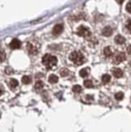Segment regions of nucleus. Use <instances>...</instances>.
Wrapping results in <instances>:
<instances>
[{"mask_svg": "<svg viewBox=\"0 0 131 132\" xmlns=\"http://www.w3.org/2000/svg\"><path fill=\"white\" fill-rule=\"evenodd\" d=\"M58 63V60L54 55H51L50 54H46L42 58V64L46 66L47 69H52Z\"/></svg>", "mask_w": 131, "mask_h": 132, "instance_id": "1", "label": "nucleus"}, {"mask_svg": "<svg viewBox=\"0 0 131 132\" xmlns=\"http://www.w3.org/2000/svg\"><path fill=\"white\" fill-rule=\"evenodd\" d=\"M69 60L75 65H81L85 63L86 59L84 55L79 51H73L69 55Z\"/></svg>", "mask_w": 131, "mask_h": 132, "instance_id": "2", "label": "nucleus"}, {"mask_svg": "<svg viewBox=\"0 0 131 132\" xmlns=\"http://www.w3.org/2000/svg\"><path fill=\"white\" fill-rule=\"evenodd\" d=\"M76 33L78 36L85 37V38H88V37L91 36V31H90L88 27H86L85 26H80L78 28H77Z\"/></svg>", "mask_w": 131, "mask_h": 132, "instance_id": "3", "label": "nucleus"}, {"mask_svg": "<svg viewBox=\"0 0 131 132\" xmlns=\"http://www.w3.org/2000/svg\"><path fill=\"white\" fill-rule=\"evenodd\" d=\"M125 52H119L117 55H116V56L114 57L113 59V62L114 64H120L122 61H124L125 60Z\"/></svg>", "mask_w": 131, "mask_h": 132, "instance_id": "4", "label": "nucleus"}, {"mask_svg": "<svg viewBox=\"0 0 131 132\" xmlns=\"http://www.w3.org/2000/svg\"><path fill=\"white\" fill-rule=\"evenodd\" d=\"M27 49L31 55H36L38 53V46H36V45H35L32 43L28 42L27 45Z\"/></svg>", "mask_w": 131, "mask_h": 132, "instance_id": "5", "label": "nucleus"}, {"mask_svg": "<svg viewBox=\"0 0 131 132\" xmlns=\"http://www.w3.org/2000/svg\"><path fill=\"white\" fill-rule=\"evenodd\" d=\"M21 45H22V43L18 39H13L10 43V48L13 49V50L19 49L20 47H21Z\"/></svg>", "mask_w": 131, "mask_h": 132, "instance_id": "6", "label": "nucleus"}, {"mask_svg": "<svg viewBox=\"0 0 131 132\" xmlns=\"http://www.w3.org/2000/svg\"><path fill=\"white\" fill-rule=\"evenodd\" d=\"M63 30H64V27L61 24H58V25H56V26H55V27L53 28L52 33L54 35H59L60 33L63 31Z\"/></svg>", "mask_w": 131, "mask_h": 132, "instance_id": "7", "label": "nucleus"}, {"mask_svg": "<svg viewBox=\"0 0 131 132\" xmlns=\"http://www.w3.org/2000/svg\"><path fill=\"white\" fill-rule=\"evenodd\" d=\"M111 72L113 73V76L115 78H121L123 76V72H122V70L120 69H119V68H113L111 69Z\"/></svg>", "mask_w": 131, "mask_h": 132, "instance_id": "8", "label": "nucleus"}, {"mask_svg": "<svg viewBox=\"0 0 131 132\" xmlns=\"http://www.w3.org/2000/svg\"><path fill=\"white\" fill-rule=\"evenodd\" d=\"M112 32H113V30H112L111 27L106 26L103 28V30H102V35L105 36H110L112 34Z\"/></svg>", "mask_w": 131, "mask_h": 132, "instance_id": "9", "label": "nucleus"}, {"mask_svg": "<svg viewBox=\"0 0 131 132\" xmlns=\"http://www.w3.org/2000/svg\"><path fill=\"white\" fill-rule=\"evenodd\" d=\"M104 55L106 57H107V58H110V57H111L113 55V51L111 50V47H110V46H107V47H106L104 49Z\"/></svg>", "mask_w": 131, "mask_h": 132, "instance_id": "10", "label": "nucleus"}, {"mask_svg": "<svg viewBox=\"0 0 131 132\" xmlns=\"http://www.w3.org/2000/svg\"><path fill=\"white\" fill-rule=\"evenodd\" d=\"M115 41H116V44L119 45H122L125 42V38L124 36H122L120 35H117L116 37H115Z\"/></svg>", "mask_w": 131, "mask_h": 132, "instance_id": "11", "label": "nucleus"}, {"mask_svg": "<svg viewBox=\"0 0 131 132\" xmlns=\"http://www.w3.org/2000/svg\"><path fill=\"white\" fill-rule=\"evenodd\" d=\"M89 72H90V69L89 68H83L79 71V75L82 78H85L89 74Z\"/></svg>", "mask_w": 131, "mask_h": 132, "instance_id": "12", "label": "nucleus"}, {"mask_svg": "<svg viewBox=\"0 0 131 132\" xmlns=\"http://www.w3.org/2000/svg\"><path fill=\"white\" fill-rule=\"evenodd\" d=\"M43 88H44V82L42 81H37L36 82L35 89L37 91V92H41Z\"/></svg>", "mask_w": 131, "mask_h": 132, "instance_id": "13", "label": "nucleus"}, {"mask_svg": "<svg viewBox=\"0 0 131 132\" xmlns=\"http://www.w3.org/2000/svg\"><path fill=\"white\" fill-rule=\"evenodd\" d=\"M101 81L103 84H108V82L110 81V76L109 75V74L107 73H105L103 74V75L101 76Z\"/></svg>", "mask_w": 131, "mask_h": 132, "instance_id": "14", "label": "nucleus"}, {"mask_svg": "<svg viewBox=\"0 0 131 132\" xmlns=\"http://www.w3.org/2000/svg\"><path fill=\"white\" fill-rule=\"evenodd\" d=\"M59 81V78L57 77L55 74H51L49 77V82H50V84H56L57 82Z\"/></svg>", "mask_w": 131, "mask_h": 132, "instance_id": "15", "label": "nucleus"}, {"mask_svg": "<svg viewBox=\"0 0 131 132\" xmlns=\"http://www.w3.org/2000/svg\"><path fill=\"white\" fill-rule=\"evenodd\" d=\"M18 85V81L17 79H14V78H13V79H12L9 82V87L12 89L17 88Z\"/></svg>", "mask_w": 131, "mask_h": 132, "instance_id": "16", "label": "nucleus"}, {"mask_svg": "<svg viewBox=\"0 0 131 132\" xmlns=\"http://www.w3.org/2000/svg\"><path fill=\"white\" fill-rule=\"evenodd\" d=\"M83 85L88 88H91L93 87V82L91 79H87L83 82Z\"/></svg>", "mask_w": 131, "mask_h": 132, "instance_id": "17", "label": "nucleus"}, {"mask_svg": "<svg viewBox=\"0 0 131 132\" xmlns=\"http://www.w3.org/2000/svg\"><path fill=\"white\" fill-rule=\"evenodd\" d=\"M115 98L116 99L117 101H121L123 98H124V93L122 92H118L115 94Z\"/></svg>", "mask_w": 131, "mask_h": 132, "instance_id": "18", "label": "nucleus"}, {"mask_svg": "<svg viewBox=\"0 0 131 132\" xmlns=\"http://www.w3.org/2000/svg\"><path fill=\"white\" fill-rule=\"evenodd\" d=\"M22 81L23 84H30V82H31V78L30 76H23L22 78Z\"/></svg>", "mask_w": 131, "mask_h": 132, "instance_id": "19", "label": "nucleus"}, {"mask_svg": "<svg viewBox=\"0 0 131 132\" xmlns=\"http://www.w3.org/2000/svg\"><path fill=\"white\" fill-rule=\"evenodd\" d=\"M5 59H6V54L2 48H0V62L4 61Z\"/></svg>", "mask_w": 131, "mask_h": 132, "instance_id": "20", "label": "nucleus"}, {"mask_svg": "<svg viewBox=\"0 0 131 132\" xmlns=\"http://www.w3.org/2000/svg\"><path fill=\"white\" fill-rule=\"evenodd\" d=\"M73 92H74V93H80L81 91H82V87L80 86V85H74L73 87Z\"/></svg>", "mask_w": 131, "mask_h": 132, "instance_id": "21", "label": "nucleus"}, {"mask_svg": "<svg viewBox=\"0 0 131 132\" xmlns=\"http://www.w3.org/2000/svg\"><path fill=\"white\" fill-rule=\"evenodd\" d=\"M68 74V70L67 69H62L60 70V75L63 76V77H65L67 76Z\"/></svg>", "mask_w": 131, "mask_h": 132, "instance_id": "22", "label": "nucleus"}, {"mask_svg": "<svg viewBox=\"0 0 131 132\" xmlns=\"http://www.w3.org/2000/svg\"><path fill=\"white\" fill-rule=\"evenodd\" d=\"M126 11L131 13V1H129L126 5Z\"/></svg>", "mask_w": 131, "mask_h": 132, "instance_id": "23", "label": "nucleus"}, {"mask_svg": "<svg viewBox=\"0 0 131 132\" xmlns=\"http://www.w3.org/2000/svg\"><path fill=\"white\" fill-rule=\"evenodd\" d=\"M12 72H13V69H11V68H7L5 69V73H7V74H11Z\"/></svg>", "mask_w": 131, "mask_h": 132, "instance_id": "24", "label": "nucleus"}, {"mask_svg": "<svg viewBox=\"0 0 131 132\" xmlns=\"http://www.w3.org/2000/svg\"><path fill=\"white\" fill-rule=\"evenodd\" d=\"M126 27L129 29V31H131V20H129L128 22L126 24Z\"/></svg>", "mask_w": 131, "mask_h": 132, "instance_id": "25", "label": "nucleus"}, {"mask_svg": "<svg viewBox=\"0 0 131 132\" xmlns=\"http://www.w3.org/2000/svg\"><path fill=\"white\" fill-rule=\"evenodd\" d=\"M127 53H128L129 55H131V45L127 47Z\"/></svg>", "mask_w": 131, "mask_h": 132, "instance_id": "26", "label": "nucleus"}, {"mask_svg": "<svg viewBox=\"0 0 131 132\" xmlns=\"http://www.w3.org/2000/svg\"><path fill=\"white\" fill-rule=\"evenodd\" d=\"M3 93V90L1 88H0V96H1V95H2Z\"/></svg>", "mask_w": 131, "mask_h": 132, "instance_id": "27", "label": "nucleus"}]
</instances>
